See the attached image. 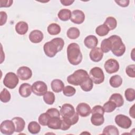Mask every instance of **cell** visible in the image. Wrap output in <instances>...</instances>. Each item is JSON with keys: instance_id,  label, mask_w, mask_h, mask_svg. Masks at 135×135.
Segmentation results:
<instances>
[{"instance_id": "cell-8", "label": "cell", "mask_w": 135, "mask_h": 135, "mask_svg": "<svg viewBox=\"0 0 135 135\" xmlns=\"http://www.w3.org/2000/svg\"><path fill=\"white\" fill-rule=\"evenodd\" d=\"M32 90L35 95L42 96L47 92V86L45 82L41 81H37L33 83Z\"/></svg>"}, {"instance_id": "cell-46", "label": "cell", "mask_w": 135, "mask_h": 135, "mask_svg": "<svg viewBox=\"0 0 135 135\" xmlns=\"http://www.w3.org/2000/svg\"><path fill=\"white\" fill-rule=\"evenodd\" d=\"M115 2L119 6L125 7L129 5L130 1L129 0H121V1H115Z\"/></svg>"}, {"instance_id": "cell-7", "label": "cell", "mask_w": 135, "mask_h": 135, "mask_svg": "<svg viewBox=\"0 0 135 135\" xmlns=\"http://www.w3.org/2000/svg\"><path fill=\"white\" fill-rule=\"evenodd\" d=\"M60 112L62 118L68 119L72 117L76 112L72 105L69 103H65L61 107Z\"/></svg>"}, {"instance_id": "cell-4", "label": "cell", "mask_w": 135, "mask_h": 135, "mask_svg": "<svg viewBox=\"0 0 135 135\" xmlns=\"http://www.w3.org/2000/svg\"><path fill=\"white\" fill-rule=\"evenodd\" d=\"M89 75L86 71L83 69H79L67 77V81L69 84L73 85H80Z\"/></svg>"}, {"instance_id": "cell-47", "label": "cell", "mask_w": 135, "mask_h": 135, "mask_svg": "<svg viewBox=\"0 0 135 135\" xmlns=\"http://www.w3.org/2000/svg\"><path fill=\"white\" fill-rule=\"evenodd\" d=\"M61 3L62 4V5L64 6H69L71 5L73 3H74V1L72 0H61Z\"/></svg>"}, {"instance_id": "cell-27", "label": "cell", "mask_w": 135, "mask_h": 135, "mask_svg": "<svg viewBox=\"0 0 135 135\" xmlns=\"http://www.w3.org/2000/svg\"><path fill=\"white\" fill-rule=\"evenodd\" d=\"M80 32L79 30L75 27H72L69 28L66 32V35L72 40H75L78 38L80 36Z\"/></svg>"}, {"instance_id": "cell-22", "label": "cell", "mask_w": 135, "mask_h": 135, "mask_svg": "<svg viewBox=\"0 0 135 135\" xmlns=\"http://www.w3.org/2000/svg\"><path fill=\"white\" fill-rule=\"evenodd\" d=\"M51 85L52 90L55 93L61 92L64 88V83L60 79H54L51 82Z\"/></svg>"}, {"instance_id": "cell-15", "label": "cell", "mask_w": 135, "mask_h": 135, "mask_svg": "<svg viewBox=\"0 0 135 135\" xmlns=\"http://www.w3.org/2000/svg\"><path fill=\"white\" fill-rule=\"evenodd\" d=\"M89 56L92 61L98 62L102 60L103 56V52L100 47H95L91 50Z\"/></svg>"}, {"instance_id": "cell-48", "label": "cell", "mask_w": 135, "mask_h": 135, "mask_svg": "<svg viewBox=\"0 0 135 135\" xmlns=\"http://www.w3.org/2000/svg\"><path fill=\"white\" fill-rule=\"evenodd\" d=\"M134 104H133L130 109L129 110V114L130 115L133 119H134L135 117H134Z\"/></svg>"}, {"instance_id": "cell-18", "label": "cell", "mask_w": 135, "mask_h": 135, "mask_svg": "<svg viewBox=\"0 0 135 135\" xmlns=\"http://www.w3.org/2000/svg\"><path fill=\"white\" fill-rule=\"evenodd\" d=\"M84 44L87 48L92 49L97 46L98 44V40L95 36L90 35L87 36L85 38Z\"/></svg>"}, {"instance_id": "cell-14", "label": "cell", "mask_w": 135, "mask_h": 135, "mask_svg": "<svg viewBox=\"0 0 135 135\" xmlns=\"http://www.w3.org/2000/svg\"><path fill=\"white\" fill-rule=\"evenodd\" d=\"M76 112L82 117H86L90 115L91 109L90 106L86 103H79L76 108Z\"/></svg>"}, {"instance_id": "cell-32", "label": "cell", "mask_w": 135, "mask_h": 135, "mask_svg": "<svg viewBox=\"0 0 135 135\" xmlns=\"http://www.w3.org/2000/svg\"><path fill=\"white\" fill-rule=\"evenodd\" d=\"M103 24H105L110 31L113 30L116 28L117 25V21L114 17L109 16L106 18Z\"/></svg>"}, {"instance_id": "cell-20", "label": "cell", "mask_w": 135, "mask_h": 135, "mask_svg": "<svg viewBox=\"0 0 135 135\" xmlns=\"http://www.w3.org/2000/svg\"><path fill=\"white\" fill-rule=\"evenodd\" d=\"M12 120L15 125V132H20L23 131L25 126V122L23 118L19 117H16L12 118Z\"/></svg>"}, {"instance_id": "cell-40", "label": "cell", "mask_w": 135, "mask_h": 135, "mask_svg": "<svg viewBox=\"0 0 135 135\" xmlns=\"http://www.w3.org/2000/svg\"><path fill=\"white\" fill-rule=\"evenodd\" d=\"M76 93L75 89L70 85H67L63 90V93L66 97H72Z\"/></svg>"}, {"instance_id": "cell-23", "label": "cell", "mask_w": 135, "mask_h": 135, "mask_svg": "<svg viewBox=\"0 0 135 135\" xmlns=\"http://www.w3.org/2000/svg\"><path fill=\"white\" fill-rule=\"evenodd\" d=\"M28 29V26L26 22L20 21L15 25V31L17 34L20 35L25 34Z\"/></svg>"}, {"instance_id": "cell-28", "label": "cell", "mask_w": 135, "mask_h": 135, "mask_svg": "<svg viewBox=\"0 0 135 135\" xmlns=\"http://www.w3.org/2000/svg\"><path fill=\"white\" fill-rule=\"evenodd\" d=\"M28 130L32 134H37L41 130L40 125L36 121H31L28 124Z\"/></svg>"}, {"instance_id": "cell-38", "label": "cell", "mask_w": 135, "mask_h": 135, "mask_svg": "<svg viewBox=\"0 0 135 135\" xmlns=\"http://www.w3.org/2000/svg\"><path fill=\"white\" fill-rule=\"evenodd\" d=\"M117 107L115 103L113 102L110 100L105 102L103 106V108L104 109V112L108 113L113 112L115 109Z\"/></svg>"}, {"instance_id": "cell-12", "label": "cell", "mask_w": 135, "mask_h": 135, "mask_svg": "<svg viewBox=\"0 0 135 135\" xmlns=\"http://www.w3.org/2000/svg\"><path fill=\"white\" fill-rule=\"evenodd\" d=\"M17 75L21 80H27L32 77V71L30 68L23 66L18 69L17 70Z\"/></svg>"}, {"instance_id": "cell-24", "label": "cell", "mask_w": 135, "mask_h": 135, "mask_svg": "<svg viewBox=\"0 0 135 135\" xmlns=\"http://www.w3.org/2000/svg\"><path fill=\"white\" fill-rule=\"evenodd\" d=\"M109 100L113 102L116 105L117 108L122 107L124 104V100L121 95L119 93H113L110 97Z\"/></svg>"}, {"instance_id": "cell-19", "label": "cell", "mask_w": 135, "mask_h": 135, "mask_svg": "<svg viewBox=\"0 0 135 135\" xmlns=\"http://www.w3.org/2000/svg\"><path fill=\"white\" fill-rule=\"evenodd\" d=\"M104 121L103 114L100 113L95 112L92 113L91 117V122L92 124L95 126H100L102 125Z\"/></svg>"}, {"instance_id": "cell-5", "label": "cell", "mask_w": 135, "mask_h": 135, "mask_svg": "<svg viewBox=\"0 0 135 135\" xmlns=\"http://www.w3.org/2000/svg\"><path fill=\"white\" fill-rule=\"evenodd\" d=\"M89 77L95 84L102 83L104 80V74L103 70L99 67H94L91 69Z\"/></svg>"}, {"instance_id": "cell-13", "label": "cell", "mask_w": 135, "mask_h": 135, "mask_svg": "<svg viewBox=\"0 0 135 135\" xmlns=\"http://www.w3.org/2000/svg\"><path fill=\"white\" fill-rule=\"evenodd\" d=\"M84 20L85 15L82 11L79 9H75L72 12L70 20L73 23L80 24L84 21Z\"/></svg>"}, {"instance_id": "cell-30", "label": "cell", "mask_w": 135, "mask_h": 135, "mask_svg": "<svg viewBox=\"0 0 135 135\" xmlns=\"http://www.w3.org/2000/svg\"><path fill=\"white\" fill-rule=\"evenodd\" d=\"M80 85L83 91L85 92H89L92 89L93 86V83L91 78L90 77H88Z\"/></svg>"}, {"instance_id": "cell-11", "label": "cell", "mask_w": 135, "mask_h": 135, "mask_svg": "<svg viewBox=\"0 0 135 135\" xmlns=\"http://www.w3.org/2000/svg\"><path fill=\"white\" fill-rule=\"evenodd\" d=\"M104 68L108 73L112 74L118 71L119 70V64L116 60L110 59L105 61Z\"/></svg>"}, {"instance_id": "cell-31", "label": "cell", "mask_w": 135, "mask_h": 135, "mask_svg": "<svg viewBox=\"0 0 135 135\" xmlns=\"http://www.w3.org/2000/svg\"><path fill=\"white\" fill-rule=\"evenodd\" d=\"M61 30L60 26L56 23H52L50 24L47 28L48 33L52 35H55L59 34L61 32Z\"/></svg>"}, {"instance_id": "cell-45", "label": "cell", "mask_w": 135, "mask_h": 135, "mask_svg": "<svg viewBox=\"0 0 135 135\" xmlns=\"http://www.w3.org/2000/svg\"><path fill=\"white\" fill-rule=\"evenodd\" d=\"M0 16H1V24H0V25H1V26H2L6 23L7 18V14L6 13V12L1 11L0 12Z\"/></svg>"}, {"instance_id": "cell-34", "label": "cell", "mask_w": 135, "mask_h": 135, "mask_svg": "<svg viewBox=\"0 0 135 135\" xmlns=\"http://www.w3.org/2000/svg\"><path fill=\"white\" fill-rule=\"evenodd\" d=\"M109 31V29L104 24L98 26L95 29V33L100 36H104L107 35Z\"/></svg>"}, {"instance_id": "cell-43", "label": "cell", "mask_w": 135, "mask_h": 135, "mask_svg": "<svg viewBox=\"0 0 135 135\" xmlns=\"http://www.w3.org/2000/svg\"><path fill=\"white\" fill-rule=\"evenodd\" d=\"M95 112H98V113H101L102 114H104V109L102 107H101L100 105H95L94 107H93V108L91 109V113H95Z\"/></svg>"}, {"instance_id": "cell-44", "label": "cell", "mask_w": 135, "mask_h": 135, "mask_svg": "<svg viewBox=\"0 0 135 135\" xmlns=\"http://www.w3.org/2000/svg\"><path fill=\"white\" fill-rule=\"evenodd\" d=\"M13 3L12 0H1L0 1V7H9Z\"/></svg>"}, {"instance_id": "cell-16", "label": "cell", "mask_w": 135, "mask_h": 135, "mask_svg": "<svg viewBox=\"0 0 135 135\" xmlns=\"http://www.w3.org/2000/svg\"><path fill=\"white\" fill-rule=\"evenodd\" d=\"M29 40L33 43H40L43 39V33L37 30L32 31L29 34Z\"/></svg>"}, {"instance_id": "cell-1", "label": "cell", "mask_w": 135, "mask_h": 135, "mask_svg": "<svg viewBox=\"0 0 135 135\" xmlns=\"http://www.w3.org/2000/svg\"><path fill=\"white\" fill-rule=\"evenodd\" d=\"M64 45V40L62 38L56 37L45 43L43 46V50L46 56L53 57L62 50Z\"/></svg>"}, {"instance_id": "cell-35", "label": "cell", "mask_w": 135, "mask_h": 135, "mask_svg": "<svg viewBox=\"0 0 135 135\" xmlns=\"http://www.w3.org/2000/svg\"><path fill=\"white\" fill-rule=\"evenodd\" d=\"M11 95L9 92L5 88L3 89L0 93V100L3 103H7L11 100Z\"/></svg>"}, {"instance_id": "cell-26", "label": "cell", "mask_w": 135, "mask_h": 135, "mask_svg": "<svg viewBox=\"0 0 135 135\" xmlns=\"http://www.w3.org/2000/svg\"><path fill=\"white\" fill-rule=\"evenodd\" d=\"M109 83L112 87L114 88H117L120 86L122 84V79L119 75H114L110 78Z\"/></svg>"}, {"instance_id": "cell-17", "label": "cell", "mask_w": 135, "mask_h": 135, "mask_svg": "<svg viewBox=\"0 0 135 135\" xmlns=\"http://www.w3.org/2000/svg\"><path fill=\"white\" fill-rule=\"evenodd\" d=\"M32 86L27 83H24L22 84L18 89L20 95L23 98H27L29 97L32 93Z\"/></svg>"}, {"instance_id": "cell-25", "label": "cell", "mask_w": 135, "mask_h": 135, "mask_svg": "<svg viewBox=\"0 0 135 135\" xmlns=\"http://www.w3.org/2000/svg\"><path fill=\"white\" fill-rule=\"evenodd\" d=\"M72 12L70 9H61L58 14V18L62 21H67L71 18Z\"/></svg>"}, {"instance_id": "cell-36", "label": "cell", "mask_w": 135, "mask_h": 135, "mask_svg": "<svg viewBox=\"0 0 135 135\" xmlns=\"http://www.w3.org/2000/svg\"><path fill=\"white\" fill-rule=\"evenodd\" d=\"M100 49L103 53H108L111 51V42L108 38L102 41Z\"/></svg>"}, {"instance_id": "cell-33", "label": "cell", "mask_w": 135, "mask_h": 135, "mask_svg": "<svg viewBox=\"0 0 135 135\" xmlns=\"http://www.w3.org/2000/svg\"><path fill=\"white\" fill-rule=\"evenodd\" d=\"M43 100L45 103L49 105H52L54 103L55 100V95L52 92L47 91L44 94Z\"/></svg>"}, {"instance_id": "cell-39", "label": "cell", "mask_w": 135, "mask_h": 135, "mask_svg": "<svg viewBox=\"0 0 135 135\" xmlns=\"http://www.w3.org/2000/svg\"><path fill=\"white\" fill-rule=\"evenodd\" d=\"M50 118V116L46 112L43 113L41 114L38 117V122L41 125L43 126H47V123Z\"/></svg>"}, {"instance_id": "cell-42", "label": "cell", "mask_w": 135, "mask_h": 135, "mask_svg": "<svg viewBox=\"0 0 135 135\" xmlns=\"http://www.w3.org/2000/svg\"><path fill=\"white\" fill-rule=\"evenodd\" d=\"M135 65L131 64L127 66L126 69V72L127 74L131 78H134L135 77Z\"/></svg>"}, {"instance_id": "cell-21", "label": "cell", "mask_w": 135, "mask_h": 135, "mask_svg": "<svg viewBox=\"0 0 135 135\" xmlns=\"http://www.w3.org/2000/svg\"><path fill=\"white\" fill-rule=\"evenodd\" d=\"M61 123L62 120L60 118H50L47 123V127L52 129H60Z\"/></svg>"}, {"instance_id": "cell-41", "label": "cell", "mask_w": 135, "mask_h": 135, "mask_svg": "<svg viewBox=\"0 0 135 135\" xmlns=\"http://www.w3.org/2000/svg\"><path fill=\"white\" fill-rule=\"evenodd\" d=\"M46 113L50 116V118L53 117H59L60 118V112L56 108H50L46 111Z\"/></svg>"}, {"instance_id": "cell-37", "label": "cell", "mask_w": 135, "mask_h": 135, "mask_svg": "<svg viewBox=\"0 0 135 135\" xmlns=\"http://www.w3.org/2000/svg\"><path fill=\"white\" fill-rule=\"evenodd\" d=\"M124 95L128 101L132 102L135 99V90L132 88L127 89L124 92Z\"/></svg>"}, {"instance_id": "cell-29", "label": "cell", "mask_w": 135, "mask_h": 135, "mask_svg": "<svg viewBox=\"0 0 135 135\" xmlns=\"http://www.w3.org/2000/svg\"><path fill=\"white\" fill-rule=\"evenodd\" d=\"M102 134L107 135H119V132L118 128L114 126L109 125L103 129Z\"/></svg>"}, {"instance_id": "cell-3", "label": "cell", "mask_w": 135, "mask_h": 135, "mask_svg": "<svg viewBox=\"0 0 135 135\" xmlns=\"http://www.w3.org/2000/svg\"><path fill=\"white\" fill-rule=\"evenodd\" d=\"M108 38L111 42V51L116 56H121L126 51L125 45L121 38L117 35H111Z\"/></svg>"}, {"instance_id": "cell-10", "label": "cell", "mask_w": 135, "mask_h": 135, "mask_svg": "<svg viewBox=\"0 0 135 135\" xmlns=\"http://www.w3.org/2000/svg\"><path fill=\"white\" fill-rule=\"evenodd\" d=\"M115 123L120 128L123 129H128L132 124V121L127 116L123 114H118L115 117Z\"/></svg>"}, {"instance_id": "cell-6", "label": "cell", "mask_w": 135, "mask_h": 135, "mask_svg": "<svg viewBox=\"0 0 135 135\" xmlns=\"http://www.w3.org/2000/svg\"><path fill=\"white\" fill-rule=\"evenodd\" d=\"M18 82L19 80L17 75L12 72L7 73L3 80L4 85L10 89H13L16 88Z\"/></svg>"}, {"instance_id": "cell-2", "label": "cell", "mask_w": 135, "mask_h": 135, "mask_svg": "<svg viewBox=\"0 0 135 135\" xmlns=\"http://www.w3.org/2000/svg\"><path fill=\"white\" fill-rule=\"evenodd\" d=\"M67 57L69 62L73 65H77L82 62V54L80 46L77 43H72L68 45Z\"/></svg>"}, {"instance_id": "cell-9", "label": "cell", "mask_w": 135, "mask_h": 135, "mask_svg": "<svg viewBox=\"0 0 135 135\" xmlns=\"http://www.w3.org/2000/svg\"><path fill=\"white\" fill-rule=\"evenodd\" d=\"M1 132L4 134L11 135L15 131V125L12 120H6L3 121L0 126Z\"/></svg>"}]
</instances>
